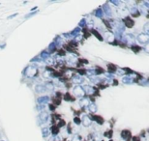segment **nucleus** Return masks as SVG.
<instances>
[{"instance_id": "23", "label": "nucleus", "mask_w": 149, "mask_h": 141, "mask_svg": "<svg viewBox=\"0 0 149 141\" xmlns=\"http://www.w3.org/2000/svg\"><path fill=\"white\" fill-rule=\"evenodd\" d=\"M51 131H52V133H53V134H57V133H58V128H56V127H52Z\"/></svg>"}, {"instance_id": "9", "label": "nucleus", "mask_w": 149, "mask_h": 141, "mask_svg": "<svg viewBox=\"0 0 149 141\" xmlns=\"http://www.w3.org/2000/svg\"><path fill=\"white\" fill-rule=\"evenodd\" d=\"M35 91L37 93H43L46 91V88H45L44 85H41V84H38V85H36L35 87Z\"/></svg>"}, {"instance_id": "3", "label": "nucleus", "mask_w": 149, "mask_h": 141, "mask_svg": "<svg viewBox=\"0 0 149 141\" xmlns=\"http://www.w3.org/2000/svg\"><path fill=\"white\" fill-rule=\"evenodd\" d=\"M48 113H46V112L40 113V115H39V117H38L39 123H40L41 125L47 122V121H48Z\"/></svg>"}, {"instance_id": "18", "label": "nucleus", "mask_w": 149, "mask_h": 141, "mask_svg": "<svg viewBox=\"0 0 149 141\" xmlns=\"http://www.w3.org/2000/svg\"><path fill=\"white\" fill-rule=\"evenodd\" d=\"M107 35H108L107 39H108V42H112V41H113V39H114L113 35H112V34H111V33H107Z\"/></svg>"}, {"instance_id": "26", "label": "nucleus", "mask_w": 149, "mask_h": 141, "mask_svg": "<svg viewBox=\"0 0 149 141\" xmlns=\"http://www.w3.org/2000/svg\"><path fill=\"white\" fill-rule=\"evenodd\" d=\"M140 49V48H137V45H135V46H133V50H135L136 52H137Z\"/></svg>"}, {"instance_id": "28", "label": "nucleus", "mask_w": 149, "mask_h": 141, "mask_svg": "<svg viewBox=\"0 0 149 141\" xmlns=\"http://www.w3.org/2000/svg\"><path fill=\"white\" fill-rule=\"evenodd\" d=\"M85 20H84V19H82V20H81V21H80V26H84V24H85Z\"/></svg>"}, {"instance_id": "25", "label": "nucleus", "mask_w": 149, "mask_h": 141, "mask_svg": "<svg viewBox=\"0 0 149 141\" xmlns=\"http://www.w3.org/2000/svg\"><path fill=\"white\" fill-rule=\"evenodd\" d=\"M96 16H102L103 15H102V10L101 9H99L96 11Z\"/></svg>"}, {"instance_id": "10", "label": "nucleus", "mask_w": 149, "mask_h": 141, "mask_svg": "<svg viewBox=\"0 0 149 141\" xmlns=\"http://www.w3.org/2000/svg\"><path fill=\"white\" fill-rule=\"evenodd\" d=\"M72 81H73L74 83L79 84V83H81V82L83 81V78L81 77H74L73 79H72Z\"/></svg>"}, {"instance_id": "20", "label": "nucleus", "mask_w": 149, "mask_h": 141, "mask_svg": "<svg viewBox=\"0 0 149 141\" xmlns=\"http://www.w3.org/2000/svg\"><path fill=\"white\" fill-rule=\"evenodd\" d=\"M104 10H105L106 14H107L108 16H111V9H109V8H108V7L107 6V5H106V6H105V8H104Z\"/></svg>"}, {"instance_id": "17", "label": "nucleus", "mask_w": 149, "mask_h": 141, "mask_svg": "<svg viewBox=\"0 0 149 141\" xmlns=\"http://www.w3.org/2000/svg\"><path fill=\"white\" fill-rule=\"evenodd\" d=\"M48 132H49V131H48V128H43V131H42V133H43V136H48Z\"/></svg>"}, {"instance_id": "27", "label": "nucleus", "mask_w": 149, "mask_h": 141, "mask_svg": "<svg viewBox=\"0 0 149 141\" xmlns=\"http://www.w3.org/2000/svg\"><path fill=\"white\" fill-rule=\"evenodd\" d=\"M74 122L76 123V124H79V123H80V120H79V118H75L74 119Z\"/></svg>"}, {"instance_id": "13", "label": "nucleus", "mask_w": 149, "mask_h": 141, "mask_svg": "<svg viewBox=\"0 0 149 141\" xmlns=\"http://www.w3.org/2000/svg\"><path fill=\"white\" fill-rule=\"evenodd\" d=\"M88 110L90 112H95L96 110H97V106H96L95 103H90L88 105Z\"/></svg>"}, {"instance_id": "1", "label": "nucleus", "mask_w": 149, "mask_h": 141, "mask_svg": "<svg viewBox=\"0 0 149 141\" xmlns=\"http://www.w3.org/2000/svg\"><path fill=\"white\" fill-rule=\"evenodd\" d=\"M36 74H37V69L34 67H32V66H30V67H27L25 70V75L28 77H34L36 75Z\"/></svg>"}, {"instance_id": "22", "label": "nucleus", "mask_w": 149, "mask_h": 141, "mask_svg": "<svg viewBox=\"0 0 149 141\" xmlns=\"http://www.w3.org/2000/svg\"><path fill=\"white\" fill-rule=\"evenodd\" d=\"M93 34H94V35H96V37H97V38H98L99 40H100V41H102V40H103L102 36L100 35V34H99V33L97 32V31H93Z\"/></svg>"}, {"instance_id": "5", "label": "nucleus", "mask_w": 149, "mask_h": 141, "mask_svg": "<svg viewBox=\"0 0 149 141\" xmlns=\"http://www.w3.org/2000/svg\"><path fill=\"white\" fill-rule=\"evenodd\" d=\"M83 91H84V93H87V94H93L94 93V88L91 86H89V85H85L84 87H82Z\"/></svg>"}, {"instance_id": "4", "label": "nucleus", "mask_w": 149, "mask_h": 141, "mask_svg": "<svg viewBox=\"0 0 149 141\" xmlns=\"http://www.w3.org/2000/svg\"><path fill=\"white\" fill-rule=\"evenodd\" d=\"M74 93H75V95L78 97H83L84 96V91H83L82 87L80 86H76L75 87V89H74Z\"/></svg>"}, {"instance_id": "7", "label": "nucleus", "mask_w": 149, "mask_h": 141, "mask_svg": "<svg viewBox=\"0 0 149 141\" xmlns=\"http://www.w3.org/2000/svg\"><path fill=\"white\" fill-rule=\"evenodd\" d=\"M125 39H126V42H127L128 44H130V45H132V44L135 42V37H134L132 34H127L126 37H125Z\"/></svg>"}, {"instance_id": "16", "label": "nucleus", "mask_w": 149, "mask_h": 141, "mask_svg": "<svg viewBox=\"0 0 149 141\" xmlns=\"http://www.w3.org/2000/svg\"><path fill=\"white\" fill-rule=\"evenodd\" d=\"M93 118H94V120H95V121L98 123V124H103V122H104L103 118H101L100 116H94Z\"/></svg>"}, {"instance_id": "11", "label": "nucleus", "mask_w": 149, "mask_h": 141, "mask_svg": "<svg viewBox=\"0 0 149 141\" xmlns=\"http://www.w3.org/2000/svg\"><path fill=\"white\" fill-rule=\"evenodd\" d=\"M48 101V97H42V98H39L38 99V103L40 104H45V103H47Z\"/></svg>"}, {"instance_id": "8", "label": "nucleus", "mask_w": 149, "mask_h": 141, "mask_svg": "<svg viewBox=\"0 0 149 141\" xmlns=\"http://www.w3.org/2000/svg\"><path fill=\"white\" fill-rule=\"evenodd\" d=\"M82 123L84 126H90V124H91V120H90V118H89L87 115H84L82 118Z\"/></svg>"}, {"instance_id": "15", "label": "nucleus", "mask_w": 149, "mask_h": 141, "mask_svg": "<svg viewBox=\"0 0 149 141\" xmlns=\"http://www.w3.org/2000/svg\"><path fill=\"white\" fill-rule=\"evenodd\" d=\"M46 90H49V91H52L54 89V85L51 82H48V83L46 84V86H45Z\"/></svg>"}, {"instance_id": "24", "label": "nucleus", "mask_w": 149, "mask_h": 141, "mask_svg": "<svg viewBox=\"0 0 149 141\" xmlns=\"http://www.w3.org/2000/svg\"><path fill=\"white\" fill-rule=\"evenodd\" d=\"M79 31H80V29L79 28H76L75 30L73 31V33H72V35H74V36H76V35H78L79 33Z\"/></svg>"}, {"instance_id": "14", "label": "nucleus", "mask_w": 149, "mask_h": 141, "mask_svg": "<svg viewBox=\"0 0 149 141\" xmlns=\"http://www.w3.org/2000/svg\"><path fill=\"white\" fill-rule=\"evenodd\" d=\"M133 82V79H132V77H123V83L125 84H130Z\"/></svg>"}, {"instance_id": "19", "label": "nucleus", "mask_w": 149, "mask_h": 141, "mask_svg": "<svg viewBox=\"0 0 149 141\" xmlns=\"http://www.w3.org/2000/svg\"><path fill=\"white\" fill-rule=\"evenodd\" d=\"M79 103H80V105H81V106L86 105V104L88 103V99H82L80 102H79Z\"/></svg>"}, {"instance_id": "30", "label": "nucleus", "mask_w": 149, "mask_h": 141, "mask_svg": "<svg viewBox=\"0 0 149 141\" xmlns=\"http://www.w3.org/2000/svg\"><path fill=\"white\" fill-rule=\"evenodd\" d=\"M133 141H140V138L135 137V138H134V139H133Z\"/></svg>"}, {"instance_id": "21", "label": "nucleus", "mask_w": 149, "mask_h": 141, "mask_svg": "<svg viewBox=\"0 0 149 141\" xmlns=\"http://www.w3.org/2000/svg\"><path fill=\"white\" fill-rule=\"evenodd\" d=\"M130 136V132H128V131H124L122 132V137L123 138H126V137H129Z\"/></svg>"}, {"instance_id": "29", "label": "nucleus", "mask_w": 149, "mask_h": 141, "mask_svg": "<svg viewBox=\"0 0 149 141\" xmlns=\"http://www.w3.org/2000/svg\"><path fill=\"white\" fill-rule=\"evenodd\" d=\"M147 29H148V23H146L145 26H144V31H146V32H147Z\"/></svg>"}, {"instance_id": "2", "label": "nucleus", "mask_w": 149, "mask_h": 141, "mask_svg": "<svg viewBox=\"0 0 149 141\" xmlns=\"http://www.w3.org/2000/svg\"><path fill=\"white\" fill-rule=\"evenodd\" d=\"M137 41L140 43V44H147L149 41V36L148 34L146 33H142V34H140L137 36Z\"/></svg>"}, {"instance_id": "6", "label": "nucleus", "mask_w": 149, "mask_h": 141, "mask_svg": "<svg viewBox=\"0 0 149 141\" xmlns=\"http://www.w3.org/2000/svg\"><path fill=\"white\" fill-rule=\"evenodd\" d=\"M129 10H130V12L132 15H134L135 16H139L140 15V12H139V10L136 7H134V6H130L129 7Z\"/></svg>"}, {"instance_id": "12", "label": "nucleus", "mask_w": 149, "mask_h": 141, "mask_svg": "<svg viewBox=\"0 0 149 141\" xmlns=\"http://www.w3.org/2000/svg\"><path fill=\"white\" fill-rule=\"evenodd\" d=\"M125 22H126V23H125V24H126V26H128V27H132V26L134 25V21L130 19V17H128V16H126Z\"/></svg>"}]
</instances>
